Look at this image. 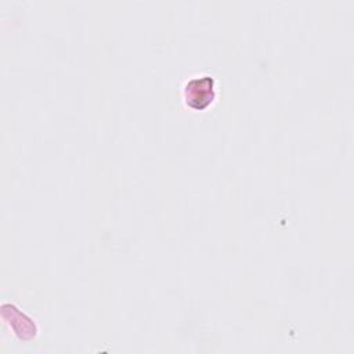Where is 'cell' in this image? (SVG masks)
<instances>
[{"instance_id":"1","label":"cell","mask_w":354,"mask_h":354,"mask_svg":"<svg viewBox=\"0 0 354 354\" xmlns=\"http://www.w3.org/2000/svg\"><path fill=\"white\" fill-rule=\"evenodd\" d=\"M216 79L212 75H199L188 79L183 86V100L192 111H206L216 100Z\"/></svg>"}]
</instances>
